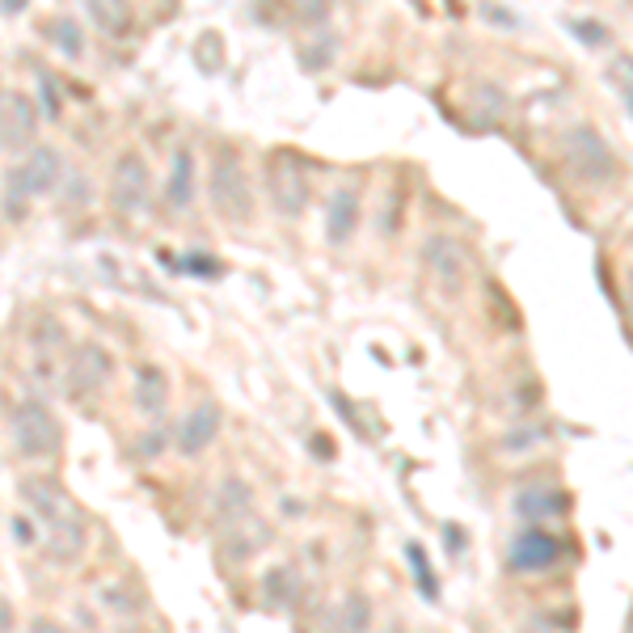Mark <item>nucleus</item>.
<instances>
[{
    "instance_id": "nucleus-1",
    "label": "nucleus",
    "mask_w": 633,
    "mask_h": 633,
    "mask_svg": "<svg viewBox=\"0 0 633 633\" xmlns=\"http://www.w3.org/2000/svg\"><path fill=\"white\" fill-rule=\"evenodd\" d=\"M13 443H18V452L26 461H47V456L60 452L63 431L42 398L18 401V410H13Z\"/></svg>"
},
{
    "instance_id": "nucleus-2",
    "label": "nucleus",
    "mask_w": 633,
    "mask_h": 633,
    "mask_svg": "<svg viewBox=\"0 0 633 633\" xmlns=\"http://www.w3.org/2000/svg\"><path fill=\"white\" fill-rule=\"evenodd\" d=\"M208 190L220 215H229V220H250V211H253L250 173H245V165H241L232 152H220V157H215Z\"/></svg>"
},
{
    "instance_id": "nucleus-3",
    "label": "nucleus",
    "mask_w": 633,
    "mask_h": 633,
    "mask_svg": "<svg viewBox=\"0 0 633 633\" xmlns=\"http://www.w3.org/2000/svg\"><path fill=\"white\" fill-rule=\"evenodd\" d=\"M60 182H63V157L47 144H34L26 152V161H18V165L4 173V190L9 194H26V199L51 194Z\"/></svg>"
},
{
    "instance_id": "nucleus-4",
    "label": "nucleus",
    "mask_w": 633,
    "mask_h": 633,
    "mask_svg": "<svg viewBox=\"0 0 633 633\" xmlns=\"http://www.w3.org/2000/svg\"><path fill=\"white\" fill-rule=\"evenodd\" d=\"M148 199H152V173H148L144 157L123 152L114 161V173H110V203L123 215H135V211L148 208Z\"/></svg>"
},
{
    "instance_id": "nucleus-5",
    "label": "nucleus",
    "mask_w": 633,
    "mask_h": 633,
    "mask_svg": "<svg viewBox=\"0 0 633 633\" xmlns=\"http://www.w3.org/2000/svg\"><path fill=\"white\" fill-rule=\"evenodd\" d=\"M34 131H39L34 102L26 93H18V89L0 84V148L4 152H26V144L34 140Z\"/></svg>"
},
{
    "instance_id": "nucleus-6",
    "label": "nucleus",
    "mask_w": 633,
    "mask_h": 633,
    "mask_svg": "<svg viewBox=\"0 0 633 633\" xmlns=\"http://www.w3.org/2000/svg\"><path fill=\"white\" fill-rule=\"evenodd\" d=\"M105 380H110V355L98 342H81L72 351V359H68V393L72 398H89V393L105 389Z\"/></svg>"
},
{
    "instance_id": "nucleus-7",
    "label": "nucleus",
    "mask_w": 633,
    "mask_h": 633,
    "mask_svg": "<svg viewBox=\"0 0 633 633\" xmlns=\"http://www.w3.org/2000/svg\"><path fill=\"white\" fill-rule=\"evenodd\" d=\"M566 161L583 178H612L616 173V161H612V152H609V144L591 131V127H574L566 135Z\"/></svg>"
},
{
    "instance_id": "nucleus-8",
    "label": "nucleus",
    "mask_w": 633,
    "mask_h": 633,
    "mask_svg": "<svg viewBox=\"0 0 633 633\" xmlns=\"http://www.w3.org/2000/svg\"><path fill=\"white\" fill-rule=\"evenodd\" d=\"M562 562V541L549 528H524L511 545V566L515 570H549Z\"/></svg>"
},
{
    "instance_id": "nucleus-9",
    "label": "nucleus",
    "mask_w": 633,
    "mask_h": 633,
    "mask_svg": "<svg viewBox=\"0 0 633 633\" xmlns=\"http://www.w3.org/2000/svg\"><path fill=\"white\" fill-rule=\"evenodd\" d=\"M220 422H224L220 419V405H215V401H199L187 419H182V426H178V452H182V456H199V452L220 435Z\"/></svg>"
},
{
    "instance_id": "nucleus-10",
    "label": "nucleus",
    "mask_w": 633,
    "mask_h": 633,
    "mask_svg": "<svg viewBox=\"0 0 633 633\" xmlns=\"http://www.w3.org/2000/svg\"><path fill=\"white\" fill-rule=\"evenodd\" d=\"M271 203L283 215H300L309 203V182L304 173L295 169V161H274L271 165Z\"/></svg>"
},
{
    "instance_id": "nucleus-11",
    "label": "nucleus",
    "mask_w": 633,
    "mask_h": 633,
    "mask_svg": "<svg viewBox=\"0 0 633 633\" xmlns=\"http://www.w3.org/2000/svg\"><path fill=\"white\" fill-rule=\"evenodd\" d=\"M21 499L34 506V515L42 524H56L60 515L72 511V503H68V494H63V485L56 478H21Z\"/></svg>"
},
{
    "instance_id": "nucleus-12",
    "label": "nucleus",
    "mask_w": 633,
    "mask_h": 633,
    "mask_svg": "<svg viewBox=\"0 0 633 633\" xmlns=\"http://www.w3.org/2000/svg\"><path fill=\"white\" fill-rule=\"evenodd\" d=\"M359 229V194L355 187H338L330 194V208H325V237L330 245H346Z\"/></svg>"
},
{
    "instance_id": "nucleus-13",
    "label": "nucleus",
    "mask_w": 633,
    "mask_h": 633,
    "mask_svg": "<svg viewBox=\"0 0 633 633\" xmlns=\"http://www.w3.org/2000/svg\"><path fill=\"white\" fill-rule=\"evenodd\" d=\"M81 9L102 39H127V30H131V21H135L127 0H81Z\"/></svg>"
},
{
    "instance_id": "nucleus-14",
    "label": "nucleus",
    "mask_w": 633,
    "mask_h": 633,
    "mask_svg": "<svg viewBox=\"0 0 633 633\" xmlns=\"http://www.w3.org/2000/svg\"><path fill=\"white\" fill-rule=\"evenodd\" d=\"M81 549H84V520L77 511H68L56 524H47V553H51V562H72V557H81Z\"/></svg>"
},
{
    "instance_id": "nucleus-15",
    "label": "nucleus",
    "mask_w": 633,
    "mask_h": 633,
    "mask_svg": "<svg viewBox=\"0 0 633 633\" xmlns=\"http://www.w3.org/2000/svg\"><path fill=\"white\" fill-rule=\"evenodd\" d=\"M426 262H431V271H435V279H440L443 292H448V295L461 292L464 258H461V245H456V241H448V237L431 241V245H426Z\"/></svg>"
},
{
    "instance_id": "nucleus-16",
    "label": "nucleus",
    "mask_w": 633,
    "mask_h": 633,
    "mask_svg": "<svg viewBox=\"0 0 633 633\" xmlns=\"http://www.w3.org/2000/svg\"><path fill=\"white\" fill-rule=\"evenodd\" d=\"M165 203L173 211H187L194 203V157L190 148H178L165 173Z\"/></svg>"
},
{
    "instance_id": "nucleus-17",
    "label": "nucleus",
    "mask_w": 633,
    "mask_h": 633,
    "mask_svg": "<svg viewBox=\"0 0 633 633\" xmlns=\"http://www.w3.org/2000/svg\"><path fill=\"white\" fill-rule=\"evenodd\" d=\"M131 401H135V410H140V414H161V410H165L169 380L157 363L135 368V389H131Z\"/></svg>"
},
{
    "instance_id": "nucleus-18",
    "label": "nucleus",
    "mask_w": 633,
    "mask_h": 633,
    "mask_svg": "<svg viewBox=\"0 0 633 633\" xmlns=\"http://www.w3.org/2000/svg\"><path fill=\"white\" fill-rule=\"evenodd\" d=\"M262 595H267V604L271 609H288L300 600V574L295 566H271L262 574Z\"/></svg>"
},
{
    "instance_id": "nucleus-19",
    "label": "nucleus",
    "mask_w": 633,
    "mask_h": 633,
    "mask_svg": "<svg viewBox=\"0 0 633 633\" xmlns=\"http://www.w3.org/2000/svg\"><path fill=\"white\" fill-rule=\"evenodd\" d=\"M253 506V490L241 478H229V482L220 485V499H215V511H220V520H245V511Z\"/></svg>"
},
{
    "instance_id": "nucleus-20",
    "label": "nucleus",
    "mask_w": 633,
    "mask_h": 633,
    "mask_svg": "<svg viewBox=\"0 0 633 633\" xmlns=\"http://www.w3.org/2000/svg\"><path fill=\"white\" fill-rule=\"evenodd\" d=\"M229 536H232V549H229V557H250V553H258V549L271 541V528L267 524H241V520H232L229 524Z\"/></svg>"
},
{
    "instance_id": "nucleus-21",
    "label": "nucleus",
    "mask_w": 633,
    "mask_h": 633,
    "mask_svg": "<svg viewBox=\"0 0 633 633\" xmlns=\"http://www.w3.org/2000/svg\"><path fill=\"white\" fill-rule=\"evenodd\" d=\"M51 39H56V47H60V56H68V60H81L84 34H81V21H77V18H56V26H51Z\"/></svg>"
},
{
    "instance_id": "nucleus-22",
    "label": "nucleus",
    "mask_w": 633,
    "mask_h": 633,
    "mask_svg": "<svg viewBox=\"0 0 633 633\" xmlns=\"http://www.w3.org/2000/svg\"><path fill=\"white\" fill-rule=\"evenodd\" d=\"M292 13L300 26H325L334 13V0H292Z\"/></svg>"
},
{
    "instance_id": "nucleus-23",
    "label": "nucleus",
    "mask_w": 633,
    "mask_h": 633,
    "mask_svg": "<svg viewBox=\"0 0 633 633\" xmlns=\"http://www.w3.org/2000/svg\"><path fill=\"white\" fill-rule=\"evenodd\" d=\"M334 51H338L334 39L313 42V47H304V51H300V68H304V72H321L325 63H334Z\"/></svg>"
},
{
    "instance_id": "nucleus-24",
    "label": "nucleus",
    "mask_w": 633,
    "mask_h": 633,
    "mask_svg": "<svg viewBox=\"0 0 633 633\" xmlns=\"http://www.w3.org/2000/svg\"><path fill=\"white\" fill-rule=\"evenodd\" d=\"M39 93H42V110H47V119H60L63 114V98H60V84L51 81L47 72L39 77Z\"/></svg>"
},
{
    "instance_id": "nucleus-25",
    "label": "nucleus",
    "mask_w": 633,
    "mask_h": 633,
    "mask_svg": "<svg viewBox=\"0 0 633 633\" xmlns=\"http://www.w3.org/2000/svg\"><path fill=\"white\" fill-rule=\"evenodd\" d=\"M410 566H414V574H419V583L426 595H435L440 591V583H435V574L426 570V557H422V549L419 545H410Z\"/></svg>"
},
{
    "instance_id": "nucleus-26",
    "label": "nucleus",
    "mask_w": 633,
    "mask_h": 633,
    "mask_svg": "<svg viewBox=\"0 0 633 633\" xmlns=\"http://www.w3.org/2000/svg\"><path fill=\"white\" fill-rule=\"evenodd\" d=\"M187 258H190V262H187V267H182V271H187V274H208V279H211V274L224 271V267H220V262H215L211 253H187Z\"/></svg>"
},
{
    "instance_id": "nucleus-27",
    "label": "nucleus",
    "mask_w": 633,
    "mask_h": 633,
    "mask_svg": "<svg viewBox=\"0 0 633 633\" xmlns=\"http://www.w3.org/2000/svg\"><path fill=\"white\" fill-rule=\"evenodd\" d=\"M13 541H18V545H39V524L18 515V520H13Z\"/></svg>"
},
{
    "instance_id": "nucleus-28",
    "label": "nucleus",
    "mask_w": 633,
    "mask_h": 633,
    "mask_svg": "<svg viewBox=\"0 0 633 633\" xmlns=\"http://www.w3.org/2000/svg\"><path fill=\"white\" fill-rule=\"evenodd\" d=\"M342 625H346V630H359V625H368V604H363V600H346Z\"/></svg>"
},
{
    "instance_id": "nucleus-29",
    "label": "nucleus",
    "mask_w": 633,
    "mask_h": 633,
    "mask_svg": "<svg viewBox=\"0 0 633 633\" xmlns=\"http://www.w3.org/2000/svg\"><path fill=\"white\" fill-rule=\"evenodd\" d=\"M570 26H574V34H579V39H583V42H591V47H600V42H609V30H604V26H600V30H591V26H587V18L570 21Z\"/></svg>"
},
{
    "instance_id": "nucleus-30",
    "label": "nucleus",
    "mask_w": 633,
    "mask_h": 633,
    "mask_svg": "<svg viewBox=\"0 0 633 633\" xmlns=\"http://www.w3.org/2000/svg\"><path fill=\"white\" fill-rule=\"evenodd\" d=\"M105 604H110V609H140V600H131V591L127 587H105V595H102Z\"/></svg>"
},
{
    "instance_id": "nucleus-31",
    "label": "nucleus",
    "mask_w": 633,
    "mask_h": 633,
    "mask_svg": "<svg viewBox=\"0 0 633 633\" xmlns=\"http://www.w3.org/2000/svg\"><path fill=\"white\" fill-rule=\"evenodd\" d=\"M161 448H165V435H161V431H148L144 443H140V452H144V456H157Z\"/></svg>"
},
{
    "instance_id": "nucleus-32",
    "label": "nucleus",
    "mask_w": 633,
    "mask_h": 633,
    "mask_svg": "<svg viewBox=\"0 0 633 633\" xmlns=\"http://www.w3.org/2000/svg\"><path fill=\"white\" fill-rule=\"evenodd\" d=\"M0 9H4V13H18V9H26V0H0Z\"/></svg>"
},
{
    "instance_id": "nucleus-33",
    "label": "nucleus",
    "mask_w": 633,
    "mask_h": 633,
    "mask_svg": "<svg viewBox=\"0 0 633 633\" xmlns=\"http://www.w3.org/2000/svg\"><path fill=\"white\" fill-rule=\"evenodd\" d=\"M0 630H9V604H0Z\"/></svg>"
},
{
    "instance_id": "nucleus-34",
    "label": "nucleus",
    "mask_w": 633,
    "mask_h": 633,
    "mask_svg": "<svg viewBox=\"0 0 633 633\" xmlns=\"http://www.w3.org/2000/svg\"><path fill=\"white\" fill-rule=\"evenodd\" d=\"M625 105H630V114H633V81L625 84Z\"/></svg>"
}]
</instances>
